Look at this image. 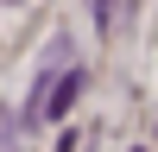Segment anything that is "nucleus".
Wrapping results in <instances>:
<instances>
[{"label":"nucleus","instance_id":"obj_1","mask_svg":"<svg viewBox=\"0 0 158 152\" xmlns=\"http://www.w3.org/2000/svg\"><path fill=\"white\" fill-rule=\"evenodd\" d=\"M70 95H76V63H70V70H51L44 82H38V95H32V108H25V120H32V127H38V120H51Z\"/></svg>","mask_w":158,"mask_h":152},{"label":"nucleus","instance_id":"obj_2","mask_svg":"<svg viewBox=\"0 0 158 152\" xmlns=\"http://www.w3.org/2000/svg\"><path fill=\"white\" fill-rule=\"evenodd\" d=\"M133 6V0H95V19H101V32H114V19Z\"/></svg>","mask_w":158,"mask_h":152}]
</instances>
